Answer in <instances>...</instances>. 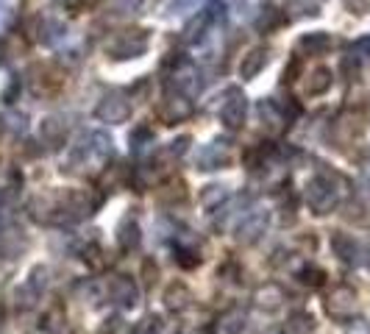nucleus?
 I'll return each mask as SVG.
<instances>
[{
  "instance_id": "obj_29",
  "label": "nucleus",
  "mask_w": 370,
  "mask_h": 334,
  "mask_svg": "<svg viewBox=\"0 0 370 334\" xmlns=\"http://www.w3.org/2000/svg\"><path fill=\"white\" fill-rule=\"evenodd\" d=\"M351 56H357L359 61H370V37H362L351 45Z\"/></svg>"
},
{
  "instance_id": "obj_25",
  "label": "nucleus",
  "mask_w": 370,
  "mask_h": 334,
  "mask_svg": "<svg viewBox=\"0 0 370 334\" xmlns=\"http://www.w3.org/2000/svg\"><path fill=\"white\" fill-rule=\"evenodd\" d=\"M81 254H84V262H87V265H90L92 271H101V268H104V265H106V259H104V248H101L98 242H90V245H87V248H84Z\"/></svg>"
},
{
  "instance_id": "obj_17",
  "label": "nucleus",
  "mask_w": 370,
  "mask_h": 334,
  "mask_svg": "<svg viewBox=\"0 0 370 334\" xmlns=\"http://www.w3.org/2000/svg\"><path fill=\"white\" fill-rule=\"evenodd\" d=\"M328 48H331V37L323 34V31L307 34V37H301V42H298V51H301V54H309V56L326 54Z\"/></svg>"
},
{
  "instance_id": "obj_21",
  "label": "nucleus",
  "mask_w": 370,
  "mask_h": 334,
  "mask_svg": "<svg viewBox=\"0 0 370 334\" xmlns=\"http://www.w3.org/2000/svg\"><path fill=\"white\" fill-rule=\"evenodd\" d=\"M328 87H331V70L317 67L315 73L309 75V81H307V92H309V95H323Z\"/></svg>"
},
{
  "instance_id": "obj_37",
  "label": "nucleus",
  "mask_w": 370,
  "mask_h": 334,
  "mask_svg": "<svg viewBox=\"0 0 370 334\" xmlns=\"http://www.w3.org/2000/svg\"><path fill=\"white\" fill-rule=\"evenodd\" d=\"M181 334H204V332H198V329H187V332H181Z\"/></svg>"
},
{
  "instance_id": "obj_5",
  "label": "nucleus",
  "mask_w": 370,
  "mask_h": 334,
  "mask_svg": "<svg viewBox=\"0 0 370 334\" xmlns=\"http://www.w3.org/2000/svg\"><path fill=\"white\" fill-rule=\"evenodd\" d=\"M106 290H109V298H111L120 309H134V307L140 304V287L134 284V278L111 276L109 284H106Z\"/></svg>"
},
{
  "instance_id": "obj_32",
  "label": "nucleus",
  "mask_w": 370,
  "mask_h": 334,
  "mask_svg": "<svg viewBox=\"0 0 370 334\" xmlns=\"http://www.w3.org/2000/svg\"><path fill=\"white\" fill-rule=\"evenodd\" d=\"M142 6V0H111V8L117 14H125V11H137Z\"/></svg>"
},
{
  "instance_id": "obj_3",
  "label": "nucleus",
  "mask_w": 370,
  "mask_h": 334,
  "mask_svg": "<svg viewBox=\"0 0 370 334\" xmlns=\"http://www.w3.org/2000/svg\"><path fill=\"white\" fill-rule=\"evenodd\" d=\"M331 248H334V254L340 256V262H345V265H351V268H359V265L368 262V248L359 245L351 234H343V231L331 234Z\"/></svg>"
},
{
  "instance_id": "obj_31",
  "label": "nucleus",
  "mask_w": 370,
  "mask_h": 334,
  "mask_svg": "<svg viewBox=\"0 0 370 334\" xmlns=\"http://www.w3.org/2000/svg\"><path fill=\"white\" fill-rule=\"evenodd\" d=\"M264 11H267V14H262L259 23H257L259 28H273V25H281V23H284V14H278L276 8H264Z\"/></svg>"
},
{
  "instance_id": "obj_18",
  "label": "nucleus",
  "mask_w": 370,
  "mask_h": 334,
  "mask_svg": "<svg viewBox=\"0 0 370 334\" xmlns=\"http://www.w3.org/2000/svg\"><path fill=\"white\" fill-rule=\"evenodd\" d=\"M156 198L161 204H181V201H187V190H184V181L181 178H170V181H164L161 187L156 190Z\"/></svg>"
},
{
  "instance_id": "obj_27",
  "label": "nucleus",
  "mask_w": 370,
  "mask_h": 334,
  "mask_svg": "<svg viewBox=\"0 0 370 334\" xmlns=\"http://www.w3.org/2000/svg\"><path fill=\"white\" fill-rule=\"evenodd\" d=\"M61 323H64V312L56 307V309H51L45 318H42V329L51 334H58L61 332Z\"/></svg>"
},
{
  "instance_id": "obj_30",
  "label": "nucleus",
  "mask_w": 370,
  "mask_h": 334,
  "mask_svg": "<svg viewBox=\"0 0 370 334\" xmlns=\"http://www.w3.org/2000/svg\"><path fill=\"white\" fill-rule=\"evenodd\" d=\"M312 326H315L312 315H307V312H295L292 315V329L295 332H312Z\"/></svg>"
},
{
  "instance_id": "obj_1",
  "label": "nucleus",
  "mask_w": 370,
  "mask_h": 334,
  "mask_svg": "<svg viewBox=\"0 0 370 334\" xmlns=\"http://www.w3.org/2000/svg\"><path fill=\"white\" fill-rule=\"evenodd\" d=\"M340 184H343V178H337L334 173H320L307 184V204L315 215H328V212L337 209Z\"/></svg>"
},
{
  "instance_id": "obj_6",
  "label": "nucleus",
  "mask_w": 370,
  "mask_h": 334,
  "mask_svg": "<svg viewBox=\"0 0 370 334\" xmlns=\"http://www.w3.org/2000/svg\"><path fill=\"white\" fill-rule=\"evenodd\" d=\"M245 114H248V101L240 89H228L226 92V101L220 106V120L226 123V128L237 131L242 123H245Z\"/></svg>"
},
{
  "instance_id": "obj_34",
  "label": "nucleus",
  "mask_w": 370,
  "mask_h": 334,
  "mask_svg": "<svg viewBox=\"0 0 370 334\" xmlns=\"http://www.w3.org/2000/svg\"><path fill=\"white\" fill-rule=\"evenodd\" d=\"M345 334H370V323L368 321H362V318H351Z\"/></svg>"
},
{
  "instance_id": "obj_9",
  "label": "nucleus",
  "mask_w": 370,
  "mask_h": 334,
  "mask_svg": "<svg viewBox=\"0 0 370 334\" xmlns=\"http://www.w3.org/2000/svg\"><path fill=\"white\" fill-rule=\"evenodd\" d=\"M95 114H98L104 123H123V120H128V114H131V104H128L120 92H111V95H106L104 101L98 104Z\"/></svg>"
},
{
  "instance_id": "obj_10",
  "label": "nucleus",
  "mask_w": 370,
  "mask_h": 334,
  "mask_svg": "<svg viewBox=\"0 0 370 334\" xmlns=\"http://www.w3.org/2000/svg\"><path fill=\"white\" fill-rule=\"evenodd\" d=\"M164 307H167L170 312H175V315L187 312V309L192 307V292H190V287L181 284V281H173V284L164 290Z\"/></svg>"
},
{
  "instance_id": "obj_16",
  "label": "nucleus",
  "mask_w": 370,
  "mask_h": 334,
  "mask_svg": "<svg viewBox=\"0 0 370 334\" xmlns=\"http://www.w3.org/2000/svg\"><path fill=\"white\" fill-rule=\"evenodd\" d=\"M64 134H67V125H64L61 117H45V120H42V128H39L42 142L58 145V142H64Z\"/></svg>"
},
{
  "instance_id": "obj_22",
  "label": "nucleus",
  "mask_w": 370,
  "mask_h": 334,
  "mask_svg": "<svg viewBox=\"0 0 370 334\" xmlns=\"http://www.w3.org/2000/svg\"><path fill=\"white\" fill-rule=\"evenodd\" d=\"M211 20H214V17H211L209 8H206V11H201V14H198V17H195V20L187 25V31H184V34H187V42H198V39L204 37V31L209 28Z\"/></svg>"
},
{
  "instance_id": "obj_13",
  "label": "nucleus",
  "mask_w": 370,
  "mask_h": 334,
  "mask_svg": "<svg viewBox=\"0 0 370 334\" xmlns=\"http://www.w3.org/2000/svg\"><path fill=\"white\" fill-rule=\"evenodd\" d=\"M190 114H192V104H190L184 95H167V98H164L161 117H164L167 123H178V120H184V117H190Z\"/></svg>"
},
{
  "instance_id": "obj_20",
  "label": "nucleus",
  "mask_w": 370,
  "mask_h": 334,
  "mask_svg": "<svg viewBox=\"0 0 370 334\" xmlns=\"http://www.w3.org/2000/svg\"><path fill=\"white\" fill-rule=\"evenodd\" d=\"M226 201H228V190H226L223 184H209V187H204V192H201V206H204L206 212L220 209V204H226Z\"/></svg>"
},
{
  "instance_id": "obj_19",
  "label": "nucleus",
  "mask_w": 370,
  "mask_h": 334,
  "mask_svg": "<svg viewBox=\"0 0 370 334\" xmlns=\"http://www.w3.org/2000/svg\"><path fill=\"white\" fill-rule=\"evenodd\" d=\"M264 64H267V51L264 48H254L248 56H242L240 75L242 78H254V75H259V70H262Z\"/></svg>"
},
{
  "instance_id": "obj_23",
  "label": "nucleus",
  "mask_w": 370,
  "mask_h": 334,
  "mask_svg": "<svg viewBox=\"0 0 370 334\" xmlns=\"http://www.w3.org/2000/svg\"><path fill=\"white\" fill-rule=\"evenodd\" d=\"M173 259H175L181 268H187V271H190V268H195V265L201 262L198 251H195V248H190V245H184V242H178V245H175V256H173Z\"/></svg>"
},
{
  "instance_id": "obj_2",
  "label": "nucleus",
  "mask_w": 370,
  "mask_h": 334,
  "mask_svg": "<svg viewBox=\"0 0 370 334\" xmlns=\"http://www.w3.org/2000/svg\"><path fill=\"white\" fill-rule=\"evenodd\" d=\"M326 312H328V318H334L340 323H348L357 315V290L348 287V284L334 287L326 298Z\"/></svg>"
},
{
  "instance_id": "obj_38",
  "label": "nucleus",
  "mask_w": 370,
  "mask_h": 334,
  "mask_svg": "<svg viewBox=\"0 0 370 334\" xmlns=\"http://www.w3.org/2000/svg\"><path fill=\"white\" fill-rule=\"evenodd\" d=\"M270 334H284V332H270Z\"/></svg>"
},
{
  "instance_id": "obj_11",
  "label": "nucleus",
  "mask_w": 370,
  "mask_h": 334,
  "mask_svg": "<svg viewBox=\"0 0 370 334\" xmlns=\"http://www.w3.org/2000/svg\"><path fill=\"white\" fill-rule=\"evenodd\" d=\"M228 145L226 142H209V145H204L201 151H198V167L201 170H217V167H223L228 162Z\"/></svg>"
},
{
  "instance_id": "obj_36",
  "label": "nucleus",
  "mask_w": 370,
  "mask_h": 334,
  "mask_svg": "<svg viewBox=\"0 0 370 334\" xmlns=\"http://www.w3.org/2000/svg\"><path fill=\"white\" fill-rule=\"evenodd\" d=\"M142 273H145V284H154V281H156V265H154L151 259H145V265H142Z\"/></svg>"
},
{
  "instance_id": "obj_24",
  "label": "nucleus",
  "mask_w": 370,
  "mask_h": 334,
  "mask_svg": "<svg viewBox=\"0 0 370 334\" xmlns=\"http://www.w3.org/2000/svg\"><path fill=\"white\" fill-rule=\"evenodd\" d=\"M17 231H6L3 237H0V251L6 254V256H20V251H23V237H14Z\"/></svg>"
},
{
  "instance_id": "obj_35",
  "label": "nucleus",
  "mask_w": 370,
  "mask_h": 334,
  "mask_svg": "<svg viewBox=\"0 0 370 334\" xmlns=\"http://www.w3.org/2000/svg\"><path fill=\"white\" fill-rule=\"evenodd\" d=\"M357 195L362 201H370V175H359L357 178Z\"/></svg>"
},
{
  "instance_id": "obj_7",
  "label": "nucleus",
  "mask_w": 370,
  "mask_h": 334,
  "mask_svg": "<svg viewBox=\"0 0 370 334\" xmlns=\"http://www.w3.org/2000/svg\"><path fill=\"white\" fill-rule=\"evenodd\" d=\"M45 287H48V268L37 265V268L28 273V281L23 284V290H17V304H20V307H34L37 298L45 292Z\"/></svg>"
},
{
  "instance_id": "obj_4",
  "label": "nucleus",
  "mask_w": 370,
  "mask_h": 334,
  "mask_svg": "<svg viewBox=\"0 0 370 334\" xmlns=\"http://www.w3.org/2000/svg\"><path fill=\"white\" fill-rule=\"evenodd\" d=\"M145 48H148L145 31H128V34L114 37V39L106 45V54L114 56V58H134V56L145 54Z\"/></svg>"
},
{
  "instance_id": "obj_26",
  "label": "nucleus",
  "mask_w": 370,
  "mask_h": 334,
  "mask_svg": "<svg viewBox=\"0 0 370 334\" xmlns=\"http://www.w3.org/2000/svg\"><path fill=\"white\" fill-rule=\"evenodd\" d=\"M298 278H301V284H307V287H323L326 273H323L317 265H304L301 273H298Z\"/></svg>"
},
{
  "instance_id": "obj_33",
  "label": "nucleus",
  "mask_w": 370,
  "mask_h": 334,
  "mask_svg": "<svg viewBox=\"0 0 370 334\" xmlns=\"http://www.w3.org/2000/svg\"><path fill=\"white\" fill-rule=\"evenodd\" d=\"M187 145H190V137H178L175 142H170V148H167V154L178 159V156H184V154H187Z\"/></svg>"
},
{
  "instance_id": "obj_14",
  "label": "nucleus",
  "mask_w": 370,
  "mask_h": 334,
  "mask_svg": "<svg viewBox=\"0 0 370 334\" xmlns=\"http://www.w3.org/2000/svg\"><path fill=\"white\" fill-rule=\"evenodd\" d=\"M140 240H142L140 223L134 221V218H125V221L120 223V228H117V242H120V248H123V251H134V248L140 245Z\"/></svg>"
},
{
  "instance_id": "obj_12",
  "label": "nucleus",
  "mask_w": 370,
  "mask_h": 334,
  "mask_svg": "<svg viewBox=\"0 0 370 334\" xmlns=\"http://www.w3.org/2000/svg\"><path fill=\"white\" fill-rule=\"evenodd\" d=\"M287 301V292L278 287V284H264L254 292V304L264 309V312H276L281 304Z\"/></svg>"
},
{
  "instance_id": "obj_15",
  "label": "nucleus",
  "mask_w": 370,
  "mask_h": 334,
  "mask_svg": "<svg viewBox=\"0 0 370 334\" xmlns=\"http://www.w3.org/2000/svg\"><path fill=\"white\" fill-rule=\"evenodd\" d=\"M245 329V312L242 309H228L217 318L214 334H242Z\"/></svg>"
},
{
  "instance_id": "obj_8",
  "label": "nucleus",
  "mask_w": 370,
  "mask_h": 334,
  "mask_svg": "<svg viewBox=\"0 0 370 334\" xmlns=\"http://www.w3.org/2000/svg\"><path fill=\"white\" fill-rule=\"evenodd\" d=\"M267 223H270V215H267V212H251L248 218H242L240 225H237V242H242V245L259 242L262 234L267 231Z\"/></svg>"
},
{
  "instance_id": "obj_28",
  "label": "nucleus",
  "mask_w": 370,
  "mask_h": 334,
  "mask_svg": "<svg viewBox=\"0 0 370 334\" xmlns=\"http://www.w3.org/2000/svg\"><path fill=\"white\" fill-rule=\"evenodd\" d=\"M161 332V318L159 315H148L145 321H140V326L134 329V334H159Z\"/></svg>"
}]
</instances>
